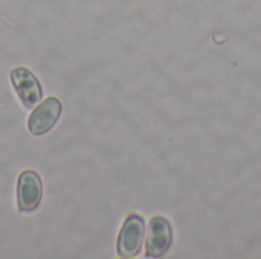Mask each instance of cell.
Instances as JSON below:
<instances>
[{"instance_id":"1","label":"cell","mask_w":261,"mask_h":259,"mask_svg":"<svg viewBox=\"0 0 261 259\" xmlns=\"http://www.w3.org/2000/svg\"><path fill=\"white\" fill-rule=\"evenodd\" d=\"M144 237H145L144 218L139 214H130L124 220L118 235V244H116L118 255L121 258H135L142 249Z\"/></svg>"},{"instance_id":"2","label":"cell","mask_w":261,"mask_h":259,"mask_svg":"<svg viewBox=\"0 0 261 259\" xmlns=\"http://www.w3.org/2000/svg\"><path fill=\"white\" fill-rule=\"evenodd\" d=\"M11 84L24 108H31L41 101L43 90L38 78L28 67H14L9 72Z\"/></svg>"},{"instance_id":"3","label":"cell","mask_w":261,"mask_h":259,"mask_svg":"<svg viewBox=\"0 0 261 259\" xmlns=\"http://www.w3.org/2000/svg\"><path fill=\"white\" fill-rule=\"evenodd\" d=\"M41 197H43L41 177L32 169L23 171L18 176V182H17V206H18V211L23 214L34 212L40 206Z\"/></svg>"},{"instance_id":"4","label":"cell","mask_w":261,"mask_h":259,"mask_svg":"<svg viewBox=\"0 0 261 259\" xmlns=\"http://www.w3.org/2000/svg\"><path fill=\"white\" fill-rule=\"evenodd\" d=\"M173 246V227L171 223L162 217L156 215L150 220L148 224V237L145 246V256L148 258H161L167 255V252Z\"/></svg>"},{"instance_id":"5","label":"cell","mask_w":261,"mask_h":259,"mask_svg":"<svg viewBox=\"0 0 261 259\" xmlns=\"http://www.w3.org/2000/svg\"><path fill=\"white\" fill-rule=\"evenodd\" d=\"M63 111V105L57 98L44 99L28 118V130L34 136H43L57 124Z\"/></svg>"}]
</instances>
